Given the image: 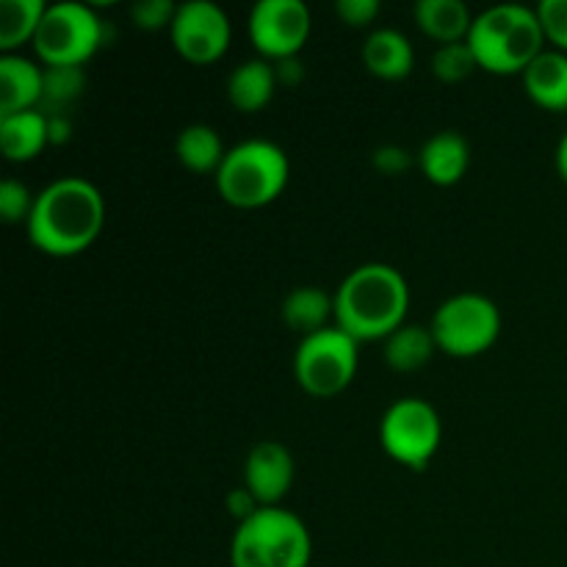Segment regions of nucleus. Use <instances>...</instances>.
Segmentation results:
<instances>
[{
    "label": "nucleus",
    "mask_w": 567,
    "mask_h": 567,
    "mask_svg": "<svg viewBox=\"0 0 567 567\" xmlns=\"http://www.w3.org/2000/svg\"><path fill=\"white\" fill-rule=\"evenodd\" d=\"M413 17L421 31L441 44L465 42L474 25L471 9L463 0H419L413 6Z\"/></svg>",
    "instance_id": "18"
},
{
    "label": "nucleus",
    "mask_w": 567,
    "mask_h": 567,
    "mask_svg": "<svg viewBox=\"0 0 567 567\" xmlns=\"http://www.w3.org/2000/svg\"><path fill=\"white\" fill-rule=\"evenodd\" d=\"M277 92V75L275 64L266 59H252L238 64L227 78V100L236 111L244 114H255V111L266 109Z\"/></svg>",
    "instance_id": "17"
},
{
    "label": "nucleus",
    "mask_w": 567,
    "mask_h": 567,
    "mask_svg": "<svg viewBox=\"0 0 567 567\" xmlns=\"http://www.w3.org/2000/svg\"><path fill=\"white\" fill-rule=\"evenodd\" d=\"M293 485V457L282 443L264 441L247 454L244 487L258 498L260 507H280Z\"/></svg>",
    "instance_id": "12"
},
{
    "label": "nucleus",
    "mask_w": 567,
    "mask_h": 567,
    "mask_svg": "<svg viewBox=\"0 0 567 567\" xmlns=\"http://www.w3.org/2000/svg\"><path fill=\"white\" fill-rule=\"evenodd\" d=\"M33 203H37V197L28 192V186H22L14 177L3 181V186H0V219L6 225H17V221H25L28 225Z\"/></svg>",
    "instance_id": "26"
},
{
    "label": "nucleus",
    "mask_w": 567,
    "mask_h": 567,
    "mask_svg": "<svg viewBox=\"0 0 567 567\" xmlns=\"http://www.w3.org/2000/svg\"><path fill=\"white\" fill-rule=\"evenodd\" d=\"M109 42V22L86 3L64 0L44 11L33 50L44 66H83Z\"/></svg>",
    "instance_id": "6"
},
{
    "label": "nucleus",
    "mask_w": 567,
    "mask_h": 567,
    "mask_svg": "<svg viewBox=\"0 0 567 567\" xmlns=\"http://www.w3.org/2000/svg\"><path fill=\"white\" fill-rule=\"evenodd\" d=\"M105 221V203L97 186L83 177H59L37 194L28 238L53 258H72L97 241Z\"/></svg>",
    "instance_id": "1"
},
{
    "label": "nucleus",
    "mask_w": 567,
    "mask_h": 567,
    "mask_svg": "<svg viewBox=\"0 0 567 567\" xmlns=\"http://www.w3.org/2000/svg\"><path fill=\"white\" fill-rule=\"evenodd\" d=\"M371 164H374L382 175H399V172L410 169L413 155L404 147H399V144H382V147H377L374 155H371Z\"/></svg>",
    "instance_id": "30"
},
{
    "label": "nucleus",
    "mask_w": 567,
    "mask_h": 567,
    "mask_svg": "<svg viewBox=\"0 0 567 567\" xmlns=\"http://www.w3.org/2000/svg\"><path fill=\"white\" fill-rule=\"evenodd\" d=\"M44 70L22 55H0V116L37 111L42 100Z\"/></svg>",
    "instance_id": "13"
},
{
    "label": "nucleus",
    "mask_w": 567,
    "mask_h": 567,
    "mask_svg": "<svg viewBox=\"0 0 567 567\" xmlns=\"http://www.w3.org/2000/svg\"><path fill=\"white\" fill-rule=\"evenodd\" d=\"M275 75H277V86L297 89L299 83L305 81V66H302V61H299V55L275 61Z\"/></svg>",
    "instance_id": "32"
},
{
    "label": "nucleus",
    "mask_w": 567,
    "mask_h": 567,
    "mask_svg": "<svg viewBox=\"0 0 567 567\" xmlns=\"http://www.w3.org/2000/svg\"><path fill=\"white\" fill-rule=\"evenodd\" d=\"M169 39L177 53L192 64H214L230 48V17L210 0H188L177 6Z\"/></svg>",
    "instance_id": "10"
},
{
    "label": "nucleus",
    "mask_w": 567,
    "mask_h": 567,
    "mask_svg": "<svg viewBox=\"0 0 567 567\" xmlns=\"http://www.w3.org/2000/svg\"><path fill=\"white\" fill-rule=\"evenodd\" d=\"M313 543L291 509L260 507L238 524L230 543L233 567H308Z\"/></svg>",
    "instance_id": "5"
},
{
    "label": "nucleus",
    "mask_w": 567,
    "mask_h": 567,
    "mask_svg": "<svg viewBox=\"0 0 567 567\" xmlns=\"http://www.w3.org/2000/svg\"><path fill=\"white\" fill-rule=\"evenodd\" d=\"M537 17L546 31V42H551L559 53H567V0H543L537 6Z\"/></svg>",
    "instance_id": "28"
},
{
    "label": "nucleus",
    "mask_w": 567,
    "mask_h": 567,
    "mask_svg": "<svg viewBox=\"0 0 567 567\" xmlns=\"http://www.w3.org/2000/svg\"><path fill=\"white\" fill-rule=\"evenodd\" d=\"M291 164L286 150L266 138H249L227 150L219 172H216V192L233 208H264L275 203L288 186Z\"/></svg>",
    "instance_id": "4"
},
{
    "label": "nucleus",
    "mask_w": 567,
    "mask_h": 567,
    "mask_svg": "<svg viewBox=\"0 0 567 567\" xmlns=\"http://www.w3.org/2000/svg\"><path fill=\"white\" fill-rule=\"evenodd\" d=\"M474 70H480V61H476L468 39H465V42L441 44V48L435 50V55H432V72H435L437 81L443 83L465 81V78L474 75Z\"/></svg>",
    "instance_id": "25"
},
{
    "label": "nucleus",
    "mask_w": 567,
    "mask_h": 567,
    "mask_svg": "<svg viewBox=\"0 0 567 567\" xmlns=\"http://www.w3.org/2000/svg\"><path fill=\"white\" fill-rule=\"evenodd\" d=\"M50 144L48 116L42 111H22L14 116H0V147L14 164L33 161Z\"/></svg>",
    "instance_id": "19"
},
{
    "label": "nucleus",
    "mask_w": 567,
    "mask_h": 567,
    "mask_svg": "<svg viewBox=\"0 0 567 567\" xmlns=\"http://www.w3.org/2000/svg\"><path fill=\"white\" fill-rule=\"evenodd\" d=\"M546 31L537 9L520 3L491 6L474 17L468 44L482 70L493 75H524L526 66L543 53Z\"/></svg>",
    "instance_id": "3"
},
{
    "label": "nucleus",
    "mask_w": 567,
    "mask_h": 567,
    "mask_svg": "<svg viewBox=\"0 0 567 567\" xmlns=\"http://www.w3.org/2000/svg\"><path fill=\"white\" fill-rule=\"evenodd\" d=\"M48 138L50 144H66L72 138V122L66 114H55V116H48Z\"/></svg>",
    "instance_id": "33"
},
{
    "label": "nucleus",
    "mask_w": 567,
    "mask_h": 567,
    "mask_svg": "<svg viewBox=\"0 0 567 567\" xmlns=\"http://www.w3.org/2000/svg\"><path fill=\"white\" fill-rule=\"evenodd\" d=\"M177 14V3L172 0H138L131 6L133 25L142 31H161V28H172V20Z\"/></svg>",
    "instance_id": "27"
},
{
    "label": "nucleus",
    "mask_w": 567,
    "mask_h": 567,
    "mask_svg": "<svg viewBox=\"0 0 567 567\" xmlns=\"http://www.w3.org/2000/svg\"><path fill=\"white\" fill-rule=\"evenodd\" d=\"M443 424L437 410L424 399H399L380 421V443L391 460L424 471L441 449Z\"/></svg>",
    "instance_id": "9"
},
{
    "label": "nucleus",
    "mask_w": 567,
    "mask_h": 567,
    "mask_svg": "<svg viewBox=\"0 0 567 567\" xmlns=\"http://www.w3.org/2000/svg\"><path fill=\"white\" fill-rule=\"evenodd\" d=\"M310 37V9L302 0H260L249 14V39L264 59L299 55Z\"/></svg>",
    "instance_id": "11"
},
{
    "label": "nucleus",
    "mask_w": 567,
    "mask_h": 567,
    "mask_svg": "<svg viewBox=\"0 0 567 567\" xmlns=\"http://www.w3.org/2000/svg\"><path fill=\"white\" fill-rule=\"evenodd\" d=\"M363 64L371 75L382 81H402L413 72V44L396 28H377L363 44Z\"/></svg>",
    "instance_id": "15"
},
{
    "label": "nucleus",
    "mask_w": 567,
    "mask_h": 567,
    "mask_svg": "<svg viewBox=\"0 0 567 567\" xmlns=\"http://www.w3.org/2000/svg\"><path fill=\"white\" fill-rule=\"evenodd\" d=\"M177 161L186 166L188 172H197V175H210V172H219L221 161H225L227 150L221 144V136L210 125H188L177 133L175 142Z\"/></svg>",
    "instance_id": "21"
},
{
    "label": "nucleus",
    "mask_w": 567,
    "mask_h": 567,
    "mask_svg": "<svg viewBox=\"0 0 567 567\" xmlns=\"http://www.w3.org/2000/svg\"><path fill=\"white\" fill-rule=\"evenodd\" d=\"M557 172L559 177L567 183V133L563 136V142H559L557 147Z\"/></svg>",
    "instance_id": "34"
},
{
    "label": "nucleus",
    "mask_w": 567,
    "mask_h": 567,
    "mask_svg": "<svg viewBox=\"0 0 567 567\" xmlns=\"http://www.w3.org/2000/svg\"><path fill=\"white\" fill-rule=\"evenodd\" d=\"M358 347L341 327H327L302 338L293 354V374L305 393L316 399H330L347 391L358 374Z\"/></svg>",
    "instance_id": "7"
},
{
    "label": "nucleus",
    "mask_w": 567,
    "mask_h": 567,
    "mask_svg": "<svg viewBox=\"0 0 567 567\" xmlns=\"http://www.w3.org/2000/svg\"><path fill=\"white\" fill-rule=\"evenodd\" d=\"M86 89V72L83 66H44L42 100L39 109L44 116L66 114L81 100Z\"/></svg>",
    "instance_id": "24"
},
{
    "label": "nucleus",
    "mask_w": 567,
    "mask_h": 567,
    "mask_svg": "<svg viewBox=\"0 0 567 567\" xmlns=\"http://www.w3.org/2000/svg\"><path fill=\"white\" fill-rule=\"evenodd\" d=\"M44 11H48L44 0H3L0 3V50L3 55L14 53L25 42L33 44Z\"/></svg>",
    "instance_id": "23"
},
{
    "label": "nucleus",
    "mask_w": 567,
    "mask_h": 567,
    "mask_svg": "<svg viewBox=\"0 0 567 567\" xmlns=\"http://www.w3.org/2000/svg\"><path fill=\"white\" fill-rule=\"evenodd\" d=\"M227 509H230V515L238 520V524H244V520H249L255 513H258L260 504L247 487H233V491L227 493Z\"/></svg>",
    "instance_id": "31"
},
{
    "label": "nucleus",
    "mask_w": 567,
    "mask_h": 567,
    "mask_svg": "<svg viewBox=\"0 0 567 567\" xmlns=\"http://www.w3.org/2000/svg\"><path fill=\"white\" fill-rule=\"evenodd\" d=\"M520 78L532 103L546 111H567V53L543 50Z\"/></svg>",
    "instance_id": "16"
},
{
    "label": "nucleus",
    "mask_w": 567,
    "mask_h": 567,
    "mask_svg": "<svg viewBox=\"0 0 567 567\" xmlns=\"http://www.w3.org/2000/svg\"><path fill=\"white\" fill-rule=\"evenodd\" d=\"M419 164L430 183H435V186H454L468 172L471 144L465 142L463 133L441 131L432 138H426V144L419 153Z\"/></svg>",
    "instance_id": "14"
},
{
    "label": "nucleus",
    "mask_w": 567,
    "mask_h": 567,
    "mask_svg": "<svg viewBox=\"0 0 567 567\" xmlns=\"http://www.w3.org/2000/svg\"><path fill=\"white\" fill-rule=\"evenodd\" d=\"M430 330L441 352L452 358H476L496 343L502 313L485 293H457L435 310Z\"/></svg>",
    "instance_id": "8"
},
{
    "label": "nucleus",
    "mask_w": 567,
    "mask_h": 567,
    "mask_svg": "<svg viewBox=\"0 0 567 567\" xmlns=\"http://www.w3.org/2000/svg\"><path fill=\"white\" fill-rule=\"evenodd\" d=\"M410 308L408 280L388 264H363L336 291V327L354 341L391 338Z\"/></svg>",
    "instance_id": "2"
},
{
    "label": "nucleus",
    "mask_w": 567,
    "mask_h": 567,
    "mask_svg": "<svg viewBox=\"0 0 567 567\" xmlns=\"http://www.w3.org/2000/svg\"><path fill=\"white\" fill-rule=\"evenodd\" d=\"M435 352L437 343L430 327L402 324L391 338H385V363L396 374L424 369Z\"/></svg>",
    "instance_id": "22"
},
{
    "label": "nucleus",
    "mask_w": 567,
    "mask_h": 567,
    "mask_svg": "<svg viewBox=\"0 0 567 567\" xmlns=\"http://www.w3.org/2000/svg\"><path fill=\"white\" fill-rule=\"evenodd\" d=\"M380 0H338L336 11L349 28H365L380 14Z\"/></svg>",
    "instance_id": "29"
},
{
    "label": "nucleus",
    "mask_w": 567,
    "mask_h": 567,
    "mask_svg": "<svg viewBox=\"0 0 567 567\" xmlns=\"http://www.w3.org/2000/svg\"><path fill=\"white\" fill-rule=\"evenodd\" d=\"M330 319H336V297L316 286L293 288L282 299V321L293 332H302V338L313 336L330 327Z\"/></svg>",
    "instance_id": "20"
}]
</instances>
